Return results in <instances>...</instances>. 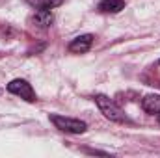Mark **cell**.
I'll return each instance as SVG.
<instances>
[{"label":"cell","instance_id":"1","mask_svg":"<svg viewBox=\"0 0 160 158\" xmlns=\"http://www.w3.org/2000/svg\"><path fill=\"white\" fill-rule=\"evenodd\" d=\"M95 102H97L99 110L102 112V116H104L106 119L116 121V123H125V121H127L123 110H121L112 99H108L106 95H95Z\"/></svg>","mask_w":160,"mask_h":158},{"label":"cell","instance_id":"2","mask_svg":"<svg viewBox=\"0 0 160 158\" xmlns=\"http://www.w3.org/2000/svg\"><path fill=\"white\" fill-rule=\"evenodd\" d=\"M50 121L56 125V128L63 130V132H69V134H84L88 125L80 119H71V117H65V116H56L52 114L50 116Z\"/></svg>","mask_w":160,"mask_h":158},{"label":"cell","instance_id":"3","mask_svg":"<svg viewBox=\"0 0 160 158\" xmlns=\"http://www.w3.org/2000/svg\"><path fill=\"white\" fill-rule=\"evenodd\" d=\"M8 91L13 93V95H17V97H21V99H24V101H28V102H34L36 101V93H34L32 86L22 78L11 80L8 84Z\"/></svg>","mask_w":160,"mask_h":158},{"label":"cell","instance_id":"4","mask_svg":"<svg viewBox=\"0 0 160 158\" xmlns=\"http://www.w3.org/2000/svg\"><path fill=\"white\" fill-rule=\"evenodd\" d=\"M91 43H93V36L91 34H84V36H78L69 43V50L71 52H77V54H82V52H88L91 48Z\"/></svg>","mask_w":160,"mask_h":158},{"label":"cell","instance_id":"5","mask_svg":"<svg viewBox=\"0 0 160 158\" xmlns=\"http://www.w3.org/2000/svg\"><path fill=\"white\" fill-rule=\"evenodd\" d=\"M32 22L38 26V28H48L52 22H54V15L50 9H39L36 11V15L32 17Z\"/></svg>","mask_w":160,"mask_h":158},{"label":"cell","instance_id":"6","mask_svg":"<svg viewBox=\"0 0 160 158\" xmlns=\"http://www.w3.org/2000/svg\"><path fill=\"white\" fill-rule=\"evenodd\" d=\"M142 108L155 116V114H160V95H147L143 101H142Z\"/></svg>","mask_w":160,"mask_h":158},{"label":"cell","instance_id":"7","mask_svg":"<svg viewBox=\"0 0 160 158\" xmlns=\"http://www.w3.org/2000/svg\"><path fill=\"white\" fill-rule=\"evenodd\" d=\"M121 9H125L123 0H101L99 2V11L102 13H119Z\"/></svg>","mask_w":160,"mask_h":158},{"label":"cell","instance_id":"8","mask_svg":"<svg viewBox=\"0 0 160 158\" xmlns=\"http://www.w3.org/2000/svg\"><path fill=\"white\" fill-rule=\"evenodd\" d=\"M32 7H38V9H52L56 6H60L63 0H26Z\"/></svg>","mask_w":160,"mask_h":158},{"label":"cell","instance_id":"9","mask_svg":"<svg viewBox=\"0 0 160 158\" xmlns=\"http://www.w3.org/2000/svg\"><path fill=\"white\" fill-rule=\"evenodd\" d=\"M158 121H160V114H158Z\"/></svg>","mask_w":160,"mask_h":158}]
</instances>
